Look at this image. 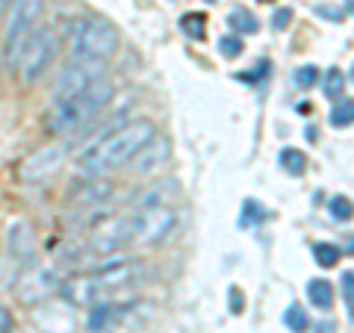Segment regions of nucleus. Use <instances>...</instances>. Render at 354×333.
Segmentation results:
<instances>
[{"label": "nucleus", "mask_w": 354, "mask_h": 333, "mask_svg": "<svg viewBox=\"0 0 354 333\" xmlns=\"http://www.w3.org/2000/svg\"><path fill=\"white\" fill-rule=\"evenodd\" d=\"M153 136H157V124L151 118L124 121V124H118L115 130L97 139L95 145H88L77 160V169L83 171V177H104L106 171L127 165Z\"/></svg>", "instance_id": "1"}, {"label": "nucleus", "mask_w": 354, "mask_h": 333, "mask_svg": "<svg viewBox=\"0 0 354 333\" xmlns=\"http://www.w3.org/2000/svg\"><path fill=\"white\" fill-rule=\"evenodd\" d=\"M145 260H124V257H113L95 269H88L77 277H68L65 283H59V292L65 301L71 304H97L106 295L121 292L136 286L145 277Z\"/></svg>", "instance_id": "2"}, {"label": "nucleus", "mask_w": 354, "mask_h": 333, "mask_svg": "<svg viewBox=\"0 0 354 333\" xmlns=\"http://www.w3.org/2000/svg\"><path fill=\"white\" fill-rule=\"evenodd\" d=\"M113 92H115L113 83L104 77V80L88 86L86 92H80V95L53 101L48 106V113H44V127H48L53 136H71V133L83 130L88 121L104 113L106 104L113 101Z\"/></svg>", "instance_id": "3"}, {"label": "nucleus", "mask_w": 354, "mask_h": 333, "mask_svg": "<svg viewBox=\"0 0 354 333\" xmlns=\"http://www.w3.org/2000/svg\"><path fill=\"white\" fill-rule=\"evenodd\" d=\"M65 36H68V50L74 62H104L118 50V30L97 15L68 21Z\"/></svg>", "instance_id": "4"}, {"label": "nucleus", "mask_w": 354, "mask_h": 333, "mask_svg": "<svg viewBox=\"0 0 354 333\" xmlns=\"http://www.w3.org/2000/svg\"><path fill=\"white\" fill-rule=\"evenodd\" d=\"M44 0H6V27H3V65L15 68L27 41L36 30Z\"/></svg>", "instance_id": "5"}, {"label": "nucleus", "mask_w": 354, "mask_h": 333, "mask_svg": "<svg viewBox=\"0 0 354 333\" xmlns=\"http://www.w3.org/2000/svg\"><path fill=\"white\" fill-rule=\"evenodd\" d=\"M174 227H177V213L171 207H145L124 216L127 242H136V245H160V242L171 236Z\"/></svg>", "instance_id": "6"}, {"label": "nucleus", "mask_w": 354, "mask_h": 333, "mask_svg": "<svg viewBox=\"0 0 354 333\" xmlns=\"http://www.w3.org/2000/svg\"><path fill=\"white\" fill-rule=\"evenodd\" d=\"M57 50H59V39H57V32H53V27H36L32 30L27 48H24V53H21V59L15 65L21 80L36 83L39 77L50 68V62L57 59Z\"/></svg>", "instance_id": "7"}, {"label": "nucleus", "mask_w": 354, "mask_h": 333, "mask_svg": "<svg viewBox=\"0 0 354 333\" xmlns=\"http://www.w3.org/2000/svg\"><path fill=\"white\" fill-rule=\"evenodd\" d=\"M68 153H71L68 142H53V145H44L39 151L27 153V157L18 162V177L24 183H41V180H48V177H53L65 165Z\"/></svg>", "instance_id": "8"}, {"label": "nucleus", "mask_w": 354, "mask_h": 333, "mask_svg": "<svg viewBox=\"0 0 354 333\" xmlns=\"http://www.w3.org/2000/svg\"><path fill=\"white\" fill-rule=\"evenodd\" d=\"M97 80H104V62H71L53 83V101L80 95Z\"/></svg>", "instance_id": "9"}, {"label": "nucleus", "mask_w": 354, "mask_h": 333, "mask_svg": "<svg viewBox=\"0 0 354 333\" xmlns=\"http://www.w3.org/2000/svg\"><path fill=\"white\" fill-rule=\"evenodd\" d=\"M57 286H59V280H57V272H53L50 265H30V269L21 272L15 292H18L21 301L36 304L41 298H48Z\"/></svg>", "instance_id": "10"}, {"label": "nucleus", "mask_w": 354, "mask_h": 333, "mask_svg": "<svg viewBox=\"0 0 354 333\" xmlns=\"http://www.w3.org/2000/svg\"><path fill=\"white\" fill-rule=\"evenodd\" d=\"M115 195V186L106 177H86V183L71 192V204L74 207H101L109 198Z\"/></svg>", "instance_id": "11"}, {"label": "nucleus", "mask_w": 354, "mask_h": 333, "mask_svg": "<svg viewBox=\"0 0 354 333\" xmlns=\"http://www.w3.org/2000/svg\"><path fill=\"white\" fill-rule=\"evenodd\" d=\"M169 153H171V148H169V139H160V136H153L145 148H142L136 157H133L127 165H133V171L136 174H148V171H153V169H160V165L169 160Z\"/></svg>", "instance_id": "12"}, {"label": "nucleus", "mask_w": 354, "mask_h": 333, "mask_svg": "<svg viewBox=\"0 0 354 333\" xmlns=\"http://www.w3.org/2000/svg\"><path fill=\"white\" fill-rule=\"evenodd\" d=\"M307 298L316 310H330L334 307V286L328 280H310L307 283Z\"/></svg>", "instance_id": "13"}, {"label": "nucleus", "mask_w": 354, "mask_h": 333, "mask_svg": "<svg viewBox=\"0 0 354 333\" xmlns=\"http://www.w3.org/2000/svg\"><path fill=\"white\" fill-rule=\"evenodd\" d=\"M319 83H322V92H325V97H330V101L346 97V74L339 68H328L322 77H319Z\"/></svg>", "instance_id": "14"}, {"label": "nucleus", "mask_w": 354, "mask_h": 333, "mask_svg": "<svg viewBox=\"0 0 354 333\" xmlns=\"http://www.w3.org/2000/svg\"><path fill=\"white\" fill-rule=\"evenodd\" d=\"M227 24L234 27V36H242V32H257V18H254L248 9H242V6L227 15Z\"/></svg>", "instance_id": "15"}, {"label": "nucleus", "mask_w": 354, "mask_h": 333, "mask_svg": "<svg viewBox=\"0 0 354 333\" xmlns=\"http://www.w3.org/2000/svg\"><path fill=\"white\" fill-rule=\"evenodd\" d=\"M330 124L334 127H348L354 121V101L351 97H339V101H334V109H330Z\"/></svg>", "instance_id": "16"}, {"label": "nucleus", "mask_w": 354, "mask_h": 333, "mask_svg": "<svg viewBox=\"0 0 354 333\" xmlns=\"http://www.w3.org/2000/svg\"><path fill=\"white\" fill-rule=\"evenodd\" d=\"M283 321H286V327H290L292 333H307V327H310V316H307V310L301 304H292L290 310H286Z\"/></svg>", "instance_id": "17"}, {"label": "nucleus", "mask_w": 354, "mask_h": 333, "mask_svg": "<svg viewBox=\"0 0 354 333\" xmlns=\"http://www.w3.org/2000/svg\"><path fill=\"white\" fill-rule=\"evenodd\" d=\"M281 169L290 171V174H304L307 157H304L301 151H295V148H283V151H281Z\"/></svg>", "instance_id": "18"}, {"label": "nucleus", "mask_w": 354, "mask_h": 333, "mask_svg": "<svg viewBox=\"0 0 354 333\" xmlns=\"http://www.w3.org/2000/svg\"><path fill=\"white\" fill-rule=\"evenodd\" d=\"M30 248H32V242H30V230L24 227V236H18V225L9 227V251H12L15 257L24 260L27 254H30Z\"/></svg>", "instance_id": "19"}, {"label": "nucleus", "mask_w": 354, "mask_h": 333, "mask_svg": "<svg viewBox=\"0 0 354 333\" xmlns=\"http://www.w3.org/2000/svg\"><path fill=\"white\" fill-rule=\"evenodd\" d=\"M313 257L319 265H325V269H330V265L339 263V248L330 245V242H319V245H313Z\"/></svg>", "instance_id": "20"}, {"label": "nucleus", "mask_w": 354, "mask_h": 333, "mask_svg": "<svg viewBox=\"0 0 354 333\" xmlns=\"http://www.w3.org/2000/svg\"><path fill=\"white\" fill-rule=\"evenodd\" d=\"M204 24H207V18L201 12H186L180 18V27L186 30V36H192V39H204Z\"/></svg>", "instance_id": "21"}, {"label": "nucleus", "mask_w": 354, "mask_h": 333, "mask_svg": "<svg viewBox=\"0 0 354 333\" xmlns=\"http://www.w3.org/2000/svg\"><path fill=\"white\" fill-rule=\"evenodd\" d=\"M292 83L298 88H313L319 83V68H316V65H301V68L292 74Z\"/></svg>", "instance_id": "22"}, {"label": "nucleus", "mask_w": 354, "mask_h": 333, "mask_svg": "<svg viewBox=\"0 0 354 333\" xmlns=\"http://www.w3.org/2000/svg\"><path fill=\"white\" fill-rule=\"evenodd\" d=\"M328 213L330 218H337V221H348L351 218V201L346 195H337V198H330V204H328Z\"/></svg>", "instance_id": "23"}, {"label": "nucleus", "mask_w": 354, "mask_h": 333, "mask_svg": "<svg viewBox=\"0 0 354 333\" xmlns=\"http://www.w3.org/2000/svg\"><path fill=\"white\" fill-rule=\"evenodd\" d=\"M218 50H221V57L234 59V57H239V53H242V39L234 36V32H227V36L218 39Z\"/></svg>", "instance_id": "24"}, {"label": "nucleus", "mask_w": 354, "mask_h": 333, "mask_svg": "<svg viewBox=\"0 0 354 333\" xmlns=\"http://www.w3.org/2000/svg\"><path fill=\"white\" fill-rule=\"evenodd\" d=\"M339 286H342V301H346V313L351 316V307H354V272H351V269L342 272Z\"/></svg>", "instance_id": "25"}, {"label": "nucleus", "mask_w": 354, "mask_h": 333, "mask_svg": "<svg viewBox=\"0 0 354 333\" xmlns=\"http://www.w3.org/2000/svg\"><path fill=\"white\" fill-rule=\"evenodd\" d=\"M290 18H292L290 9H278V12L272 15V27H274V30H283L286 24H290Z\"/></svg>", "instance_id": "26"}, {"label": "nucleus", "mask_w": 354, "mask_h": 333, "mask_svg": "<svg viewBox=\"0 0 354 333\" xmlns=\"http://www.w3.org/2000/svg\"><path fill=\"white\" fill-rule=\"evenodd\" d=\"M0 333H12V316L0 307Z\"/></svg>", "instance_id": "27"}, {"label": "nucleus", "mask_w": 354, "mask_h": 333, "mask_svg": "<svg viewBox=\"0 0 354 333\" xmlns=\"http://www.w3.org/2000/svg\"><path fill=\"white\" fill-rule=\"evenodd\" d=\"M307 330H313V333H334V327H330V325H322V327H319V325H316V327L310 325Z\"/></svg>", "instance_id": "28"}]
</instances>
